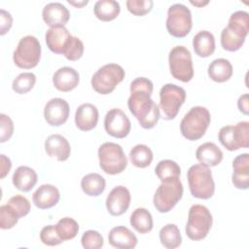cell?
I'll return each instance as SVG.
<instances>
[{
    "label": "cell",
    "instance_id": "cell-1",
    "mask_svg": "<svg viewBox=\"0 0 249 249\" xmlns=\"http://www.w3.org/2000/svg\"><path fill=\"white\" fill-rule=\"evenodd\" d=\"M153 83L145 77H138L130 84V96L127 106L130 113L137 119L139 124L146 129L153 128L160 113L159 106L151 98L153 93Z\"/></svg>",
    "mask_w": 249,
    "mask_h": 249
},
{
    "label": "cell",
    "instance_id": "cell-2",
    "mask_svg": "<svg viewBox=\"0 0 249 249\" xmlns=\"http://www.w3.org/2000/svg\"><path fill=\"white\" fill-rule=\"evenodd\" d=\"M211 116L205 107L195 106L184 116L180 123V131L182 135L191 141L201 138L208 128Z\"/></svg>",
    "mask_w": 249,
    "mask_h": 249
},
{
    "label": "cell",
    "instance_id": "cell-3",
    "mask_svg": "<svg viewBox=\"0 0 249 249\" xmlns=\"http://www.w3.org/2000/svg\"><path fill=\"white\" fill-rule=\"evenodd\" d=\"M187 177L193 196L200 199H208L213 196L215 183L208 166L201 163L194 164L188 169Z\"/></svg>",
    "mask_w": 249,
    "mask_h": 249
},
{
    "label": "cell",
    "instance_id": "cell-4",
    "mask_svg": "<svg viewBox=\"0 0 249 249\" xmlns=\"http://www.w3.org/2000/svg\"><path fill=\"white\" fill-rule=\"evenodd\" d=\"M213 218L209 209L201 204L191 206L186 225V234L192 240L205 238L212 227Z\"/></svg>",
    "mask_w": 249,
    "mask_h": 249
},
{
    "label": "cell",
    "instance_id": "cell-5",
    "mask_svg": "<svg viewBox=\"0 0 249 249\" xmlns=\"http://www.w3.org/2000/svg\"><path fill=\"white\" fill-rule=\"evenodd\" d=\"M100 168L107 174L115 175L123 172L127 165V159L121 145L105 142L98 149Z\"/></svg>",
    "mask_w": 249,
    "mask_h": 249
},
{
    "label": "cell",
    "instance_id": "cell-6",
    "mask_svg": "<svg viewBox=\"0 0 249 249\" xmlns=\"http://www.w3.org/2000/svg\"><path fill=\"white\" fill-rule=\"evenodd\" d=\"M124 68L116 63L105 64L100 67L92 76L90 84L92 89L100 94L111 93L117 85L124 79Z\"/></svg>",
    "mask_w": 249,
    "mask_h": 249
},
{
    "label": "cell",
    "instance_id": "cell-7",
    "mask_svg": "<svg viewBox=\"0 0 249 249\" xmlns=\"http://www.w3.org/2000/svg\"><path fill=\"white\" fill-rule=\"evenodd\" d=\"M186 100V91L174 84L164 85L160 91V113L164 120H173Z\"/></svg>",
    "mask_w": 249,
    "mask_h": 249
},
{
    "label": "cell",
    "instance_id": "cell-8",
    "mask_svg": "<svg viewBox=\"0 0 249 249\" xmlns=\"http://www.w3.org/2000/svg\"><path fill=\"white\" fill-rule=\"evenodd\" d=\"M41 58V45L39 40L32 35L22 37L14 52L15 64L22 69H31L37 66Z\"/></svg>",
    "mask_w": 249,
    "mask_h": 249
},
{
    "label": "cell",
    "instance_id": "cell-9",
    "mask_svg": "<svg viewBox=\"0 0 249 249\" xmlns=\"http://www.w3.org/2000/svg\"><path fill=\"white\" fill-rule=\"evenodd\" d=\"M192 26V14L187 6L176 3L168 8L166 29L171 36L183 38L190 33Z\"/></svg>",
    "mask_w": 249,
    "mask_h": 249
},
{
    "label": "cell",
    "instance_id": "cell-10",
    "mask_svg": "<svg viewBox=\"0 0 249 249\" xmlns=\"http://www.w3.org/2000/svg\"><path fill=\"white\" fill-rule=\"evenodd\" d=\"M168 62L170 73L174 79L184 83H188L193 79L194 67L192 55L186 47H174L169 53Z\"/></svg>",
    "mask_w": 249,
    "mask_h": 249
},
{
    "label": "cell",
    "instance_id": "cell-11",
    "mask_svg": "<svg viewBox=\"0 0 249 249\" xmlns=\"http://www.w3.org/2000/svg\"><path fill=\"white\" fill-rule=\"evenodd\" d=\"M182 196L183 185L180 179L161 182L154 195L153 202L159 212L166 213L177 204Z\"/></svg>",
    "mask_w": 249,
    "mask_h": 249
},
{
    "label": "cell",
    "instance_id": "cell-12",
    "mask_svg": "<svg viewBox=\"0 0 249 249\" xmlns=\"http://www.w3.org/2000/svg\"><path fill=\"white\" fill-rule=\"evenodd\" d=\"M221 144L229 151H236L249 146V123L239 122L235 125L223 126L218 133Z\"/></svg>",
    "mask_w": 249,
    "mask_h": 249
},
{
    "label": "cell",
    "instance_id": "cell-13",
    "mask_svg": "<svg viewBox=\"0 0 249 249\" xmlns=\"http://www.w3.org/2000/svg\"><path fill=\"white\" fill-rule=\"evenodd\" d=\"M104 128L109 135L115 138H124L130 131L131 123L121 109L113 108L105 115Z\"/></svg>",
    "mask_w": 249,
    "mask_h": 249
},
{
    "label": "cell",
    "instance_id": "cell-14",
    "mask_svg": "<svg viewBox=\"0 0 249 249\" xmlns=\"http://www.w3.org/2000/svg\"><path fill=\"white\" fill-rule=\"evenodd\" d=\"M69 111L66 100L59 97L52 98L44 108V118L50 125L59 126L68 120Z\"/></svg>",
    "mask_w": 249,
    "mask_h": 249
},
{
    "label": "cell",
    "instance_id": "cell-15",
    "mask_svg": "<svg viewBox=\"0 0 249 249\" xmlns=\"http://www.w3.org/2000/svg\"><path fill=\"white\" fill-rule=\"evenodd\" d=\"M130 193L124 186H117L111 190L106 198V208L112 216H121L129 207Z\"/></svg>",
    "mask_w": 249,
    "mask_h": 249
},
{
    "label": "cell",
    "instance_id": "cell-16",
    "mask_svg": "<svg viewBox=\"0 0 249 249\" xmlns=\"http://www.w3.org/2000/svg\"><path fill=\"white\" fill-rule=\"evenodd\" d=\"M72 35L65 26L51 27L47 30L45 39L48 48L54 53L63 54L70 43Z\"/></svg>",
    "mask_w": 249,
    "mask_h": 249
},
{
    "label": "cell",
    "instance_id": "cell-17",
    "mask_svg": "<svg viewBox=\"0 0 249 249\" xmlns=\"http://www.w3.org/2000/svg\"><path fill=\"white\" fill-rule=\"evenodd\" d=\"M42 17L46 24L51 27L64 26L70 18V13L61 3L52 2L43 8Z\"/></svg>",
    "mask_w": 249,
    "mask_h": 249
},
{
    "label": "cell",
    "instance_id": "cell-18",
    "mask_svg": "<svg viewBox=\"0 0 249 249\" xmlns=\"http://www.w3.org/2000/svg\"><path fill=\"white\" fill-rule=\"evenodd\" d=\"M98 110L91 103H84L80 105L75 113L76 126L83 131L93 129L98 122Z\"/></svg>",
    "mask_w": 249,
    "mask_h": 249
},
{
    "label": "cell",
    "instance_id": "cell-19",
    "mask_svg": "<svg viewBox=\"0 0 249 249\" xmlns=\"http://www.w3.org/2000/svg\"><path fill=\"white\" fill-rule=\"evenodd\" d=\"M232 168L233 186L240 190H247L249 188V155L247 153L238 155L232 161Z\"/></svg>",
    "mask_w": 249,
    "mask_h": 249
},
{
    "label": "cell",
    "instance_id": "cell-20",
    "mask_svg": "<svg viewBox=\"0 0 249 249\" xmlns=\"http://www.w3.org/2000/svg\"><path fill=\"white\" fill-rule=\"evenodd\" d=\"M46 153L59 161L66 160L71 153L68 140L60 134H52L45 141Z\"/></svg>",
    "mask_w": 249,
    "mask_h": 249
},
{
    "label": "cell",
    "instance_id": "cell-21",
    "mask_svg": "<svg viewBox=\"0 0 249 249\" xmlns=\"http://www.w3.org/2000/svg\"><path fill=\"white\" fill-rule=\"evenodd\" d=\"M80 82L79 73L72 67L64 66L57 69L53 76V83L59 91L67 92L74 89Z\"/></svg>",
    "mask_w": 249,
    "mask_h": 249
},
{
    "label": "cell",
    "instance_id": "cell-22",
    "mask_svg": "<svg viewBox=\"0 0 249 249\" xmlns=\"http://www.w3.org/2000/svg\"><path fill=\"white\" fill-rule=\"evenodd\" d=\"M60 198L59 191L56 187L50 184L40 186L32 196V201L40 209H49L53 207Z\"/></svg>",
    "mask_w": 249,
    "mask_h": 249
},
{
    "label": "cell",
    "instance_id": "cell-23",
    "mask_svg": "<svg viewBox=\"0 0 249 249\" xmlns=\"http://www.w3.org/2000/svg\"><path fill=\"white\" fill-rule=\"evenodd\" d=\"M108 241L115 248L132 249L137 244V237L126 227L118 226L110 231Z\"/></svg>",
    "mask_w": 249,
    "mask_h": 249
},
{
    "label": "cell",
    "instance_id": "cell-24",
    "mask_svg": "<svg viewBox=\"0 0 249 249\" xmlns=\"http://www.w3.org/2000/svg\"><path fill=\"white\" fill-rule=\"evenodd\" d=\"M196 160L208 167L218 165L223 160V152L212 142H206L198 146L196 151Z\"/></svg>",
    "mask_w": 249,
    "mask_h": 249
},
{
    "label": "cell",
    "instance_id": "cell-25",
    "mask_svg": "<svg viewBox=\"0 0 249 249\" xmlns=\"http://www.w3.org/2000/svg\"><path fill=\"white\" fill-rule=\"evenodd\" d=\"M14 186L21 192H29L36 185L38 176L34 169L31 167L21 165L18 166L13 174Z\"/></svg>",
    "mask_w": 249,
    "mask_h": 249
},
{
    "label": "cell",
    "instance_id": "cell-26",
    "mask_svg": "<svg viewBox=\"0 0 249 249\" xmlns=\"http://www.w3.org/2000/svg\"><path fill=\"white\" fill-rule=\"evenodd\" d=\"M193 48L200 57L210 56L215 51V38L214 35L207 30L197 32L193 39Z\"/></svg>",
    "mask_w": 249,
    "mask_h": 249
},
{
    "label": "cell",
    "instance_id": "cell-27",
    "mask_svg": "<svg viewBox=\"0 0 249 249\" xmlns=\"http://www.w3.org/2000/svg\"><path fill=\"white\" fill-rule=\"evenodd\" d=\"M208 76L217 83H224L232 76V66L226 58L214 59L208 66Z\"/></svg>",
    "mask_w": 249,
    "mask_h": 249
},
{
    "label": "cell",
    "instance_id": "cell-28",
    "mask_svg": "<svg viewBox=\"0 0 249 249\" xmlns=\"http://www.w3.org/2000/svg\"><path fill=\"white\" fill-rule=\"evenodd\" d=\"M121 12L119 2L114 0H99L94 4V16L102 21L115 19Z\"/></svg>",
    "mask_w": 249,
    "mask_h": 249
},
{
    "label": "cell",
    "instance_id": "cell-29",
    "mask_svg": "<svg viewBox=\"0 0 249 249\" xmlns=\"http://www.w3.org/2000/svg\"><path fill=\"white\" fill-rule=\"evenodd\" d=\"M130 225L139 233H148L153 229V218L146 208H136L130 215Z\"/></svg>",
    "mask_w": 249,
    "mask_h": 249
},
{
    "label": "cell",
    "instance_id": "cell-30",
    "mask_svg": "<svg viewBox=\"0 0 249 249\" xmlns=\"http://www.w3.org/2000/svg\"><path fill=\"white\" fill-rule=\"evenodd\" d=\"M106 187L105 179L98 173H89L81 180V188L83 192L89 196H98Z\"/></svg>",
    "mask_w": 249,
    "mask_h": 249
},
{
    "label": "cell",
    "instance_id": "cell-31",
    "mask_svg": "<svg viewBox=\"0 0 249 249\" xmlns=\"http://www.w3.org/2000/svg\"><path fill=\"white\" fill-rule=\"evenodd\" d=\"M155 173L160 180V182H166L180 179L181 168L174 160H162L157 164L155 168Z\"/></svg>",
    "mask_w": 249,
    "mask_h": 249
},
{
    "label": "cell",
    "instance_id": "cell-32",
    "mask_svg": "<svg viewBox=\"0 0 249 249\" xmlns=\"http://www.w3.org/2000/svg\"><path fill=\"white\" fill-rule=\"evenodd\" d=\"M160 243L167 249H174L181 245L182 237L178 227L174 224H167L160 231Z\"/></svg>",
    "mask_w": 249,
    "mask_h": 249
},
{
    "label": "cell",
    "instance_id": "cell-33",
    "mask_svg": "<svg viewBox=\"0 0 249 249\" xmlns=\"http://www.w3.org/2000/svg\"><path fill=\"white\" fill-rule=\"evenodd\" d=\"M129 160L134 166L145 168L149 166L153 160V152L147 145L138 144L130 150Z\"/></svg>",
    "mask_w": 249,
    "mask_h": 249
},
{
    "label": "cell",
    "instance_id": "cell-34",
    "mask_svg": "<svg viewBox=\"0 0 249 249\" xmlns=\"http://www.w3.org/2000/svg\"><path fill=\"white\" fill-rule=\"evenodd\" d=\"M227 27L245 39L249 31L248 13L245 11H236L231 14Z\"/></svg>",
    "mask_w": 249,
    "mask_h": 249
},
{
    "label": "cell",
    "instance_id": "cell-35",
    "mask_svg": "<svg viewBox=\"0 0 249 249\" xmlns=\"http://www.w3.org/2000/svg\"><path fill=\"white\" fill-rule=\"evenodd\" d=\"M55 229L58 236L63 241H65L73 239L78 234L79 225L74 219L64 217L57 222V224L55 225Z\"/></svg>",
    "mask_w": 249,
    "mask_h": 249
},
{
    "label": "cell",
    "instance_id": "cell-36",
    "mask_svg": "<svg viewBox=\"0 0 249 249\" xmlns=\"http://www.w3.org/2000/svg\"><path fill=\"white\" fill-rule=\"evenodd\" d=\"M245 39L240 37L235 32L231 31L227 26L221 32V45L228 52H236L244 44Z\"/></svg>",
    "mask_w": 249,
    "mask_h": 249
},
{
    "label": "cell",
    "instance_id": "cell-37",
    "mask_svg": "<svg viewBox=\"0 0 249 249\" xmlns=\"http://www.w3.org/2000/svg\"><path fill=\"white\" fill-rule=\"evenodd\" d=\"M36 83V76L31 72L20 73L12 84V89L18 94H23L31 90Z\"/></svg>",
    "mask_w": 249,
    "mask_h": 249
},
{
    "label": "cell",
    "instance_id": "cell-38",
    "mask_svg": "<svg viewBox=\"0 0 249 249\" xmlns=\"http://www.w3.org/2000/svg\"><path fill=\"white\" fill-rule=\"evenodd\" d=\"M7 204L17 213L18 218L26 216L30 211V202L29 200L20 195H16L12 196L8 201Z\"/></svg>",
    "mask_w": 249,
    "mask_h": 249
},
{
    "label": "cell",
    "instance_id": "cell-39",
    "mask_svg": "<svg viewBox=\"0 0 249 249\" xmlns=\"http://www.w3.org/2000/svg\"><path fill=\"white\" fill-rule=\"evenodd\" d=\"M18 219L17 213L7 203L0 206V228L2 230L12 229Z\"/></svg>",
    "mask_w": 249,
    "mask_h": 249
},
{
    "label": "cell",
    "instance_id": "cell-40",
    "mask_svg": "<svg viewBox=\"0 0 249 249\" xmlns=\"http://www.w3.org/2000/svg\"><path fill=\"white\" fill-rule=\"evenodd\" d=\"M81 242L82 246L86 249H99L103 246L104 240L97 231L89 230L83 233Z\"/></svg>",
    "mask_w": 249,
    "mask_h": 249
},
{
    "label": "cell",
    "instance_id": "cell-41",
    "mask_svg": "<svg viewBox=\"0 0 249 249\" xmlns=\"http://www.w3.org/2000/svg\"><path fill=\"white\" fill-rule=\"evenodd\" d=\"M152 0H127L126 8L134 16L142 17L148 14L153 8Z\"/></svg>",
    "mask_w": 249,
    "mask_h": 249
},
{
    "label": "cell",
    "instance_id": "cell-42",
    "mask_svg": "<svg viewBox=\"0 0 249 249\" xmlns=\"http://www.w3.org/2000/svg\"><path fill=\"white\" fill-rule=\"evenodd\" d=\"M84 53V44L83 42L75 36H72L69 45L67 46L63 55L71 61L78 60L82 57Z\"/></svg>",
    "mask_w": 249,
    "mask_h": 249
},
{
    "label": "cell",
    "instance_id": "cell-43",
    "mask_svg": "<svg viewBox=\"0 0 249 249\" xmlns=\"http://www.w3.org/2000/svg\"><path fill=\"white\" fill-rule=\"evenodd\" d=\"M41 241L48 246H55L63 242V240L58 236L55 226L49 225L45 226L40 231Z\"/></svg>",
    "mask_w": 249,
    "mask_h": 249
},
{
    "label": "cell",
    "instance_id": "cell-44",
    "mask_svg": "<svg viewBox=\"0 0 249 249\" xmlns=\"http://www.w3.org/2000/svg\"><path fill=\"white\" fill-rule=\"evenodd\" d=\"M0 142L4 143L8 141L14 132V123L12 119L5 115V114H0Z\"/></svg>",
    "mask_w": 249,
    "mask_h": 249
},
{
    "label": "cell",
    "instance_id": "cell-45",
    "mask_svg": "<svg viewBox=\"0 0 249 249\" xmlns=\"http://www.w3.org/2000/svg\"><path fill=\"white\" fill-rule=\"evenodd\" d=\"M13 24V18L11 14L4 9L0 10V34L5 35Z\"/></svg>",
    "mask_w": 249,
    "mask_h": 249
},
{
    "label": "cell",
    "instance_id": "cell-46",
    "mask_svg": "<svg viewBox=\"0 0 249 249\" xmlns=\"http://www.w3.org/2000/svg\"><path fill=\"white\" fill-rule=\"evenodd\" d=\"M0 162H1V178L3 179L11 170L12 162L9 158H7L5 155L0 156Z\"/></svg>",
    "mask_w": 249,
    "mask_h": 249
},
{
    "label": "cell",
    "instance_id": "cell-47",
    "mask_svg": "<svg viewBox=\"0 0 249 249\" xmlns=\"http://www.w3.org/2000/svg\"><path fill=\"white\" fill-rule=\"evenodd\" d=\"M237 107L239 109V111L244 114V115H248L249 113V101H248V94L244 93L242 94L238 100H237Z\"/></svg>",
    "mask_w": 249,
    "mask_h": 249
},
{
    "label": "cell",
    "instance_id": "cell-48",
    "mask_svg": "<svg viewBox=\"0 0 249 249\" xmlns=\"http://www.w3.org/2000/svg\"><path fill=\"white\" fill-rule=\"evenodd\" d=\"M68 3L69 4H71V5H73V6H75L76 8H82L83 6H85V5H87L88 3H89V1L88 0H86V1H71V0H68Z\"/></svg>",
    "mask_w": 249,
    "mask_h": 249
},
{
    "label": "cell",
    "instance_id": "cell-49",
    "mask_svg": "<svg viewBox=\"0 0 249 249\" xmlns=\"http://www.w3.org/2000/svg\"><path fill=\"white\" fill-rule=\"evenodd\" d=\"M191 4L192 5H195L196 7H202L204 5H207L208 4V1H205V2H198V1H191Z\"/></svg>",
    "mask_w": 249,
    "mask_h": 249
}]
</instances>
